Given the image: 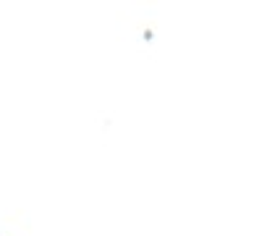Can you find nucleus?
Listing matches in <instances>:
<instances>
[]
</instances>
